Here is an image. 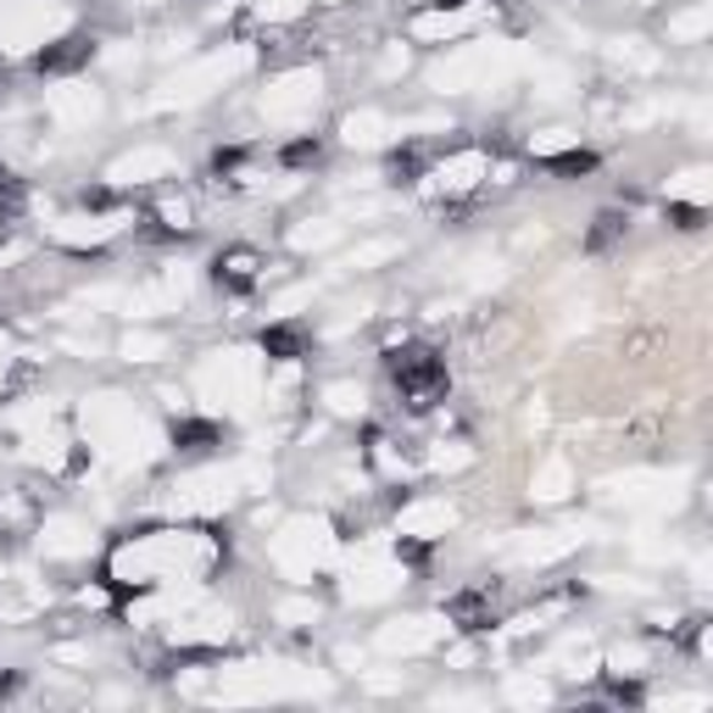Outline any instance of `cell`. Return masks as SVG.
<instances>
[{
    "label": "cell",
    "mask_w": 713,
    "mask_h": 713,
    "mask_svg": "<svg viewBox=\"0 0 713 713\" xmlns=\"http://www.w3.org/2000/svg\"><path fill=\"white\" fill-rule=\"evenodd\" d=\"M262 251H251V245H229L218 262H212V274H218V285L223 290H234V296H245V290H256V279H262Z\"/></svg>",
    "instance_id": "7a4b0ae2"
},
{
    "label": "cell",
    "mask_w": 713,
    "mask_h": 713,
    "mask_svg": "<svg viewBox=\"0 0 713 713\" xmlns=\"http://www.w3.org/2000/svg\"><path fill=\"white\" fill-rule=\"evenodd\" d=\"M547 167H558V173H591L596 156L591 151H569V156H547Z\"/></svg>",
    "instance_id": "9c48e42d"
},
{
    "label": "cell",
    "mask_w": 713,
    "mask_h": 713,
    "mask_svg": "<svg viewBox=\"0 0 713 713\" xmlns=\"http://www.w3.org/2000/svg\"><path fill=\"white\" fill-rule=\"evenodd\" d=\"M624 234H630V218H624V212H602V218L591 223V234H585V251H607V245H618Z\"/></svg>",
    "instance_id": "8992f818"
},
{
    "label": "cell",
    "mask_w": 713,
    "mask_h": 713,
    "mask_svg": "<svg viewBox=\"0 0 713 713\" xmlns=\"http://www.w3.org/2000/svg\"><path fill=\"white\" fill-rule=\"evenodd\" d=\"M323 156V145L318 140H296L290 151H285V162H296V167H307V162H318Z\"/></svg>",
    "instance_id": "8fae6325"
},
{
    "label": "cell",
    "mask_w": 713,
    "mask_h": 713,
    "mask_svg": "<svg viewBox=\"0 0 713 713\" xmlns=\"http://www.w3.org/2000/svg\"><path fill=\"white\" fill-rule=\"evenodd\" d=\"M89 56H96V40L67 34V40H56V45L40 56V73H73V67H84Z\"/></svg>",
    "instance_id": "277c9868"
},
{
    "label": "cell",
    "mask_w": 713,
    "mask_h": 713,
    "mask_svg": "<svg viewBox=\"0 0 713 713\" xmlns=\"http://www.w3.org/2000/svg\"><path fill=\"white\" fill-rule=\"evenodd\" d=\"M173 446H178V452H212V446H218V424H178L173 429Z\"/></svg>",
    "instance_id": "52a82bcc"
},
{
    "label": "cell",
    "mask_w": 713,
    "mask_h": 713,
    "mask_svg": "<svg viewBox=\"0 0 713 713\" xmlns=\"http://www.w3.org/2000/svg\"><path fill=\"white\" fill-rule=\"evenodd\" d=\"M446 618H452L458 630H491V624H496L491 591H458L452 602H446Z\"/></svg>",
    "instance_id": "3957f363"
},
{
    "label": "cell",
    "mask_w": 713,
    "mask_h": 713,
    "mask_svg": "<svg viewBox=\"0 0 713 713\" xmlns=\"http://www.w3.org/2000/svg\"><path fill=\"white\" fill-rule=\"evenodd\" d=\"M301 345H307V334H301L296 323H274V329L262 334V351H267V356H279V363H296Z\"/></svg>",
    "instance_id": "5b68a950"
},
{
    "label": "cell",
    "mask_w": 713,
    "mask_h": 713,
    "mask_svg": "<svg viewBox=\"0 0 713 713\" xmlns=\"http://www.w3.org/2000/svg\"><path fill=\"white\" fill-rule=\"evenodd\" d=\"M156 223L167 229V234H190L196 223H190V201L185 196H162L156 201Z\"/></svg>",
    "instance_id": "ba28073f"
},
{
    "label": "cell",
    "mask_w": 713,
    "mask_h": 713,
    "mask_svg": "<svg viewBox=\"0 0 713 713\" xmlns=\"http://www.w3.org/2000/svg\"><path fill=\"white\" fill-rule=\"evenodd\" d=\"M0 201H18V178H12L7 162H0Z\"/></svg>",
    "instance_id": "7c38bea8"
},
{
    "label": "cell",
    "mask_w": 713,
    "mask_h": 713,
    "mask_svg": "<svg viewBox=\"0 0 713 713\" xmlns=\"http://www.w3.org/2000/svg\"><path fill=\"white\" fill-rule=\"evenodd\" d=\"M391 374H396V391L407 396L413 413H429L435 402H446V363H440L429 345L391 351Z\"/></svg>",
    "instance_id": "6da1fadb"
},
{
    "label": "cell",
    "mask_w": 713,
    "mask_h": 713,
    "mask_svg": "<svg viewBox=\"0 0 713 713\" xmlns=\"http://www.w3.org/2000/svg\"><path fill=\"white\" fill-rule=\"evenodd\" d=\"M669 218H674V229H702V207H685V201H669Z\"/></svg>",
    "instance_id": "30bf717a"
}]
</instances>
